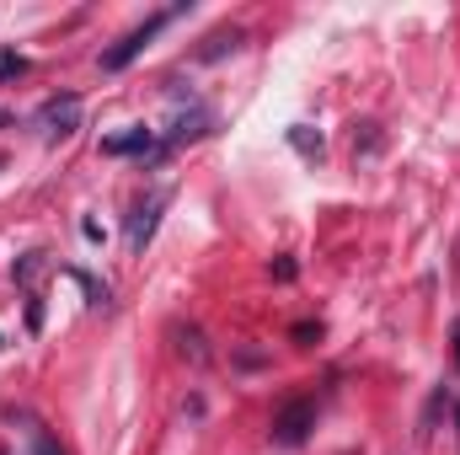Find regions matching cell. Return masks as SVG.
<instances>
[{"mask_svg": "<svg viewBox=\"0 0 460 455\" xmlns=\"http://www.w3.org/2000/svg\"><path fill=\"white\" fill-rule=\"evenodd\" d=\"M177 16H188V0H177V5H166V11H150V16H145V22H139L134 32H123L113 49H102V70H108V76L128 70V65H134V59H139V54H145V49L155 43V32H166V27H172Z\"/></svg>", "mask_w": 460, "mask_h": 455, "instance_id": "obj_1", "label": "cell"}, {"mask_svg": "<svg viewBox=\"0 0 460 455\" xmlns=\"http://www.w3.org/2000/svg\"><path fill=\"white\" fill-rule=\"evenodd\" d=\"M311 429H316V402H289V407L273 418V445L295 451V445H305Z\"/></svg>", "mask_w": 460, "mask_h": 455, "instance_id": "obj_2", "label": "cell"}, {"mask_svg": "<svg viewBox=\"0 0 460 455\" xmlns=\"http://www.w3.org/2000/svg\"><path fill=\"white\" fill-rule=\"evenodd\" d=\"M75 123H81V97H75V92H65V97H49V103L38 108V129H43L49 139H65V134H75Z\"/></svg>", "mask_w": 460, "mask_h": 455, "instance_id": "obj_3", "label": "cell"}, {"mask_svg": "<svg viewBox=\"0 0 460 455\" xmlns=\"http://www.w3.org/2000/svg\"><path fill=\"white\" fill-rule=\"evenodd\" d=\"M102 156H139V161H161V156H166V139H155L150 129H128V134H108V139H102Z\"/></svg>", "mask_w": 460, "mask_h": 455, "instance_id": "obj_4", "label": "cell"}, {"mask_svg": "<svg viewBox=\"0 0 460 455\" xmlns=\"http://www.w3.org/2000/svg\"><path fill=\"white\" fill-rule=\"evenodd\" d=\"M166 199H172V193H150V199H145V204L134 210V220H128V246H134V252H145V241L155 236V226H161V210H166Z\"/></svg>", "mask_w": 460, "mask_h": 455, "instance_id": "obj_5", "label": "cell"}, {"mask_svg": "<svg viewBox=\"0 0 460 455\" xmlns=\"http://www.w3.org/2000/svg\"><path fill=\"white\" fill-rule=\"evenodd\" d=\"M27 455H65V451H59V440H54L49 429H32V434H27Z\"/></svg>", "mask_w": 460, "mask_h": 455, "instance_id": "obj_6", "label": "cell"}, {"mask_svg": "<svg viewBox=\"0 0 460 455\" xmlns=\"http://www.w3.org/2000/svg\"><path fill=\"white\" fill-rule=\"evenodd\" d=\"M289 145H295L300 156H322V134L311 139V134H305V123H295V129H289Z\"/></svg>", "mask_w": 460, "mask_h": 455, "instance_id": "obj_7", "label": "cell"}, {"mask_svg": "<svg viewBox=\"0 0 460 455\" xmlns=\"http://www.w3.org/2000/svg\"><path fill=\"white\" fill-rule=\"evenodd\" d=\"M226 49H241V32H215V38H209V49H204V59H220Z\"/></svg>", "mask_w": 460, "mask_h": 455, "instance_id": "obj_8", "label": "cell"}, {"mask_svg": "<svg viewBox=\"0 0 460 455\" xmlns=\"http://www.w3.org/2000/svg\"><path fill=\"white\" fill-rule=\"evenodd\" d=\"M182 353H188L193 364H204V359H209V348H204V338H199V333H182Z\"/></svg>", "mask_w": 460, "mask_h": 455, "instance_id": "obj_9", "label": "cell"}, {"mask_svg": "<svg viewBox=\"0 0 460 455\" xmlns=\"http://www.w3.org/2000/svg\"><path fill=\"white\" fill-rule=\"evenodd\" d=\"M38 268H43V252H27V257H22V263H16V279H32V273H38Z\"/></svg>", "mask_w": 460, "mask_h": 455, "instance_id": "obj_10", "label": "cell"}, {"mask_svg": "<svg viewBox=\"0 0 460 455\" xmlns=\"http://www.w3.org/2000/svg\"><path fill=\"white\" fill-rule=\"evenodd\" d=\"M27 70V59H16V54H0V76H22Z\"/></svg>", "mask_w": 460, "mask_h": 455, "instance_id": "obj_11", "label": "cell"}, {"mask_svg": "<svg viewBox=\"0 0 460 455\" xmlns=\"http://www.w3.org/2000/svg\"><path fill=\"white\" fill-rule=\"evenodd\" d=\"M456 370H460V317H456Z\"/></svg>", "mask_w": 460, "mask_h": 455, "instance_id": "obj_12", "label": "cell"}, {"mask_svg": "<svg viewBox=\"0 0 460 455\" xmlns=\"http://www.w3.org/2000/svg\"><path fill=\"white\" fill-rule=\"evenodd\" d=\"M450 413H456V429H460V402H456V407H450Z\"/></svg>", "mask_w": 460, "mask_h": 455, "instance_id": "obj_13", "label": "cell"}, {"mask_svg": "<svg viewBox=\"0 0 460 455\" xmlns=\"http://www.w3.org/2000/svg\"><path fill=\"white\" fill-rule=\"evenodd\" d=\"M0 348H5V338H0Z\"/></svg>", "mask_w": 460, "mask_h": 455, "instance_id": "obj_14", "label": "cell"}]
</instances>
